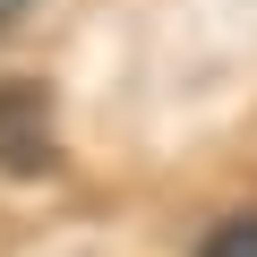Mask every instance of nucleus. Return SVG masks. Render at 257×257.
Returning <instances> with one entry per match:
<instances>
[{
  "mask_svg": "<svg viewBox=\"0 0 257 257\" xmlns=\"http://www.w3.org/2000/svg\"><path fill=\"white\" fill-rule=\"evenodd\" d=\"M52 163H60L52 86L43 77H0V172H9V180H43Z\"/></svg>",
  "mask_w": 257,
  "mask_h": 257,
  "instance_id": "obj_1",
  "label": "nucleus"
},
{
  "mask_svg": "<svg viewBox=\"0 0 257 257\" xmlns=\"http://www.w3.org/2000/svg\"><path fill=\"white\" fill-rule=\"evenodd\" d=\"M197 257H257V214H223V223L197 240Z\"/></svg>",
  "mask_w": 257,
  "mask_h": 257,
  "instance_id": "obj_2",
  "label": "nucleus"
},
{
  "mask_svg": "<svg viewBox=\"0 0 257 257\" xmlns=\"http://www.w3.org/2000/svg\"><path fill=\"white\" fill-rule=\"evenodd\" d=\"M26 9H35V0H0V26H18V18H26Z\"/></svg>",
  "mask_w": 257,
  "mask_h": 257,
  "instance_id": "obj_3",
  "label": "nucleus"
}]
</instances>
